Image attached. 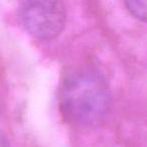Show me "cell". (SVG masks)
I'll list each match as a JSON object with an SVG mask.
<instances>
[{"label": "cell", "mask_w": 147, "mask_h": 147, "mask_svg": "<svg viewBox=\"0 0 147 147\" xmlns=\"http://www.w3.org/2000/svg\"><path fill=\"white\" fill-rule=\"evenodd\" d=\"M18 16L23 27L39 39H51L65 27V8L61 1L32 0L21 2Z\"/></svg>", "instance_id": "obj_2"}, {"label": "cell", "mask_w": 147, "mask_h": 147, "mask_svg": "<svg viewBox=\"0 0 147 147\" xmlns=\"http://www.w3.org/2000/svg\"><path fill=\"white\" fill-rule=\"evenodd\" d=\"M59 105L65 116L75 124H100L111 107V93L105 77L91 67L73 69L63 81Z\"/></svg>", "instance_id": "obj_1"}, {"label": "cell", "mask_w": 147, "mask_h": 147, "mask_svg": "<svg viewBox=\"0 0 147 147\" xmlns=\"http://www.w3.org/2000/svg\"><path fill=\"white\" fill-rule=\"evenodd\" d=\"M124 4L135 18L147 22V1H126Z\"/></svg>", "instance_id": "obj_3"}]
</instances>
